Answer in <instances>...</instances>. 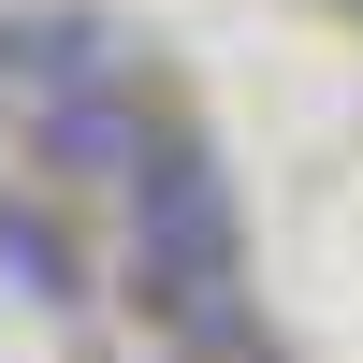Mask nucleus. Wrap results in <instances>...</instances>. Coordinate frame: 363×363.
I'll use <instances>...</instances> for the list:
<instances>
[{"label": "nucleus", "instance_id": "f257e3e1", "mask_svg": "<svg viewBox=\"0 0 363 363\" xmlns=\"http://www.w3.org/2000/svg\"><path fill=\"white\" fill-rule=\"evenodd\" d=\"M131 306L203 349L247 320V218H233V174L203 131H160L131 160Z\"/></svg>", "mask_w": 363, "mask_h": 363}, {"label": "nucleus", "instance_id": "f03ea898", "mask_svg": "<svg viewBox=\"0 0 363 363\" xmlns=\"http://www.w3.org/2000/svg\"><path fill=\"white\" fill-rule=\"evenodd\" d=\"M0 87L29 116L44 102H87V87H131V29L87 15V0H44V15H0Z\"/></svg>", "mask_w": 363, "mask_h": 363}, {"label": "nucleus", "instance_id": "20e7f679", "mask_svg": "<svg viewBox=\"0 0 363 363\" xmlns=\"http://www.w3.org/2000/svg\"><path fill=\"white\" fill-rule=\"evenodd\" d=\"M0 277H15V306H87V247H73V218H58V203H29V189H0Z\"/></svg>", "mask_w": 363, "mask_h": 363}, {"label": "nucleus", "instance_id": "39448f33", "mask_svg": "<svg viewBox=\"0 0 363 363\" xmlns=\"http://www.w3.org/2000/svg\"><path fill=\"white\" fill-rule=\"evenodd\" d=\"M0 116H15V87H0Z\"/></svg>", "mask_w": 363, "mask_h": 363}, {"label": "nucleus", "instance_id": "7ed1b4c3", "mask_svg": "<svg viewBox=\"0 0 363 363\" xmlns=\"http://www.w3.org/2000/svg\"><path fill=\"white\" fill-rule=\"evenodd\" d=\"M29 145H44L58 189H131V160L160 145V116H145V87H87V102H44V116H29Z\"/></svg>", "mask_w": 363, "mask_h": 363}]
</instances>
